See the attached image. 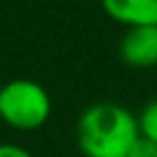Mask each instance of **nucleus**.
Listing matches in <instances>:
<instances>
[{"mask_svg": "<svg viewBox=\"0 0 157 157\" xmlns=\"http://www.w3.org/2000/svg\"><path fill=\"white\" fill-rule=\"evenodd\" d=\"M136 118H138L140 136L157 142V99H151L148 103H144V108L140 110V114H136Z\"/></svg>", "mask_w": 157, "mask_h": 157, "instance_id": "nucleus-5", "label": "nucleus"}, {"mask_svg": "<svg viewBox=\"0 0 157 157\" xmlns=\"http://www.w3.org/2000/svg\"><path fill=\"white\" fill-rule=\"evenodd\" d=\"M0 157H35L28 148L13 144V142H0Z\"/></svg>", "mask_w": 157, "mask_h": 157, "instance_id": "nucleus-7", "label": "nucleus"}, {"mask_svg": "<svg viewBox=\"0 0 157 157\" xmlns=\"http://www.w3.org/2000/svg\"><path fill=\"white\" fill-rule=\"evenodd\" d=\"M101 9L127 28L157 24V0H101Z\"/></svg>", "mask_w": 157, "mask_h": 157, "instance_id": "nucleus-4", "label": "nucleus"}, {"mask_svg": "<svg viewBox=\"0 0 157 157\" xmlns=\"http://www.w3.org/2000/svg\"><path fill=\"white\" fill-rule=\"evenodd\" d=\"M118 56L131 69L157 67V24L127 28L118 41Z\"/></svg>", "mask_w": 157, "mask_h": 157, "instance_id": "nucleus-3", "label": "nucleus"}, {"mask_svg": "<svg viewBox=\"0 0 157 157\" xmlns=\"http://www.w3.org/2000/svg\"><path fill=\"white\" fill-rule=\"evenodd\" d=\"M127 157H157V142L146 140V138H138L136 144L129 148Z\"/></svg>", "mask_w": 157, "mask_h": 157, "instance_id": "nucleus-6", "label": "nucleus"}, {"mask_svg": "<svg viewBox=\"0 0 157 157\" xmlns=\"http://www.w3.org/2000/svg\"><path fill=\"white\" fill-rule=\"evenodd\" d=\"M0 103H2V86H0Z\"/></svg>", "mask_w": 157, "mask_h": 157, "instance_id": "nucleus-8", "label": "nucleus"}, {"mask_svg": "<svg viewBox=\"0 0 157 157\" xmlns=\"http://www.w3.org/2000/svg\"><path fill=\"white\" fill-rule=\"evenodd\" d=\"M52 114V99L48 90L26 78L11 80L2 86L0 121L17 131H35L48 123Z\"/></svg>", "mask_w": 157, "mask_h": 157, "instance_id": "nucleus-2", "label": "nucleus"}, {"mask_svg": "<svg viewBox=\"0 0 157 157\" xmlns=\"http://www.w3.org/2000/svg\"><path fill=\"white\" fill-rule=\"evenodd\" d=\"M138 138L136 114L112 101L88 105L75 125V142L84 157H127Z\"/></svg>", "mask_w": 157, "mask_h": 157, "instance_id": "nucleus-1", "label": "nucleus"}]
</instances>
